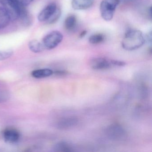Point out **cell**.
Segmentation results:
<instances>
[{
	"label": "cell",
	"instance_id": "d6986e66",
	"mask_svg": "<svg viewBox=\"0 0 152 152\" xmlns=\"http://www.w3.org/2000/svg\"><path fill=\"white\" fill-rule=\"evenodd\" d=\"M14 51L11 49L0 51V61L6 60L12 56Z\"/></svg>",
	"mask_w": 152,
	"mask_h": 152
},
{
	"label": "cell",
	"instance_id": "8992f818",
	"mask_svg": "<svg viewBox=\"0 0 152 152\" xmlns=\"http://www.w3.org/2000/svg\"><path fill=\"white\" fill-rule=\"evenodd\" d=\"M58 8L55 3H51L45 7L38 15V19L40 22H47Z\"/></svg>",
	"mask_w": 152,
	"mask_h": 152
},
{
	"label": "cell",
	"instance_id": "ffe728a7",
	"mask_svg": "<svg viewBox=\"0 0 152 152\" xmlns=\"http://www.w3.org/2000/svg\"><path fill=\"white\" fill-rule=\"evenodd\" d=\"M16 1L20 5L24 7H26L31 4L34 0H16Z\"/></svg>",
	"mask_w": 152,
	"mask_h": 152
},
{
	"label": "cell",
	"instance_id": "8fae6325",
	"mask_svg": "<svg viewBox=\"0 0 152 152\" xmlns=\"http://www.w3.org/2000/svg\"><path fill=\"white\" fill-rule=\"evenodd\" d=\"M11 21L10 16L4 8L0 7V30L6 28Z\"/></svg>",
	"mask_w": 152,
	"mask_h": 152
},
{
	"label": "cell",
	"instance_id": "cb8c5ba5",
	"mask_svg": "<svg viewBox=\"0 0 152 152\" xmlns=\"http://www.w3.org/2000/svg\"><path fill=\"white\" fill-rule=\"evenodd\" d=\"M86 34H87V31H83L80 34V38H83V37L85 36Z\"/></svg>",
	"mask_w": 152,
	"mask_h": 152
},
{
	"label": "cell",
	"instance_id": "3957f363",
	"mask_svg": "<svg viewBox=\"0 0 152 152\" xmlns=\"http://www.w3.org/2000/svg\"><path fill=\"white\" fill-rule=\"evenodd\" d=\"M63 39V35L60 32L52 31L43 38L42 43L45 49L51 50L57 47Z\"/></svg>",
	"mask_w": 152,
	"mask_h": 152
},
{
	"label": "cell",
	"instance_id": "6da1fadb",
	"mask_svg": "<svg viewBox=\"0 0 152 152\" xmlns=\"http://www.w3.org/2000/svg\"><path fill=\"white\" fill-rule=\"evenodd\" d=\"M145 42L142 32L136 29H129L125 33L122 41V47L128 51L136 50L142 47Z\"/></svg>",
	"mask_w": 152,
	"mask_h": 152
},
{
	"label": "cell",
	"instance_id": "e0dca14e",
	"mask_svg": "<svg viewBox=\"0 0 152 152\" xmlns=\"http://www.w3.org/2000/svg\"><path fill=\"white\" fill-rule=\"evenodd\" d=\"M105 36L101 34H96L91 35L89 38V42L92 44H99L104 41Z\"/></svg>",
	"mask_w": 152,
	"mask_h": 152
},
{
	"label": "cell",
	"instance_id": "9c48e42d",
	"mask_svg": "<svg viewBox=\"0 0 152 152\" xmlns=\"http://www.w3.org/2000/svg\"><path fill=\"white\" fill-rule=\"evenodd\" d=\"M94 2V0H72V6L75 10H84L91 7Z\"/></svg>",
	"mask_w": 152,
	"mask_h": 152
},
{
	"label": "cell",
	"instance_id": "5bb4252c",
	"mask_svg": "<svg viewBox=\"0 0 152 152\" xmlns=\"http://www.w3.org/2000/svg\"><path fill=\"white\" fill-rule=\"evenodd\" d=\"M78 120L74 117H69L63 120L59 124V127L63 129H70L75 126Z\"/></svg>",
	"mask_w": 152,
	"mask_h": 152
},
{
	"label": "cell",
	"instance_id": "7402d4cb",
	"mask_svg": "<svg viewBox=\"0 0 152 152\" xmlns=\"http://www.w3.org/2000/svg\"><path fill=\"white\" fill-rule=\"evenodd\" d=\"M146 38L147 40L148 41V42L151 43V42H152V32H150L148 34Z\"/></svg>",
	"mask_w": 152,
	"mask_h": 152
},
{
	"label": "cell",
	"instance_id": "30bf717a",
	"mask_svg": "<svg viewBox=\"0 0 152 152\" xmlns=\"http://www.w3.org/2000/svg\"><path fill=\"white\" fill-rule=\"evenodd\" d=\"M24 6H22L20 10L19 18L21 20L23 24L25 26H29L31 24L32 22V18L28 10L25 8Z\"/></svg>",
	"mask_w": 152,
	"mask_h": 152
},
{
	"label": "cell",
	"instance_id": "9a60e30c",
	"mask_svg": "<svg viewBox=\"0 0 152 152\" xmlns=\"http://www.w3.org/2000/svg\"><path fill=\"white\" fill-rule=\"evenodd\" d=\"M77 18L74 15L69 16L66 18L64 22L65 28L67 31H72L76 27Z\"/></svg>",
	"mask_w": 152,
	"mask_h": 152
},
{
	"label": "cell",
	"instance_id": "7c38bea8",
	"mask_svg": "<svg viewBox=\"0 0 152 152\" xmlns=\"http://www.w3.org/2000/svg\"><path fill=\"white\" fill-rule=\"evenodd\" d=\"M53 74V72L51 69L45 68V69H38L33 71L31 75L36 79H42L49 77Z\"/></svg>",
	"mask_w": 152,
	"mask_h": 152
},
{
	"label": "cell",
	"instance_id": "7a4b0ae2",
	"mask_svg": "<svg viewBox=\"0 0 152 152\" xmlns=\"http://www.w3.org/2000/svg\"><path fill=\"white\" fill-rule=\"evenodd\" d=\"M120 2V0H103L100 5V14L102 18L106 21H111Z\"/></svg>",
	"mask_w": 152,
	"mask_h": 152
},
{
	"label": "cell",
	"instance_id": "52a82bcc",
	"mask_svg": "<svg viewBox=\"0 0 152 152\" xmlns=\"http://www.w3.org/2000/svg\"><path fill=\"white\" fill-rule=\"evenodd\" d=\"M3 137L6 142L9 143H15L19 140L20 133L16 129L9 127L3 131Z\"/></svg>",
	"mask_w": 152,
	"mask_h": 152
},
{
	"label": "cell",
	"instance_id": "603a6c76",
	"mask_svg": "<svg viewBox=\"0 0 152 152\" xmlns=\"http://www.w3.org/2000/svg\"><path fill=\"white\" fill-rule=\"evenodd\" d=\"M56 74L58 75H66L67 74V72L64 71H57Z\"/></svg>",
	"mask_w": 152,
	"mask_h": 152
},
{
	"label": "cell",
	"instance_id": "ac0fdd59",
	"mask_svg": "<svg viewBox=\"0 0 152 152\" xmlns=\"http://www.w3.org/2000/svg\"><path fill=\"white\" fill-rule=\"evenodd\" d=\"M61 15V10H60L59 8H58L57 10L56 13L54 14V15L46 23H48V24H49L55 23H56L58 21Z\"/></svg>",
	"mask_w": 152,
	"mask_h": 152
},
{
	"label": "cell",
	"instance_id": "ba28073f",
	"mask_svg": "<svg viewBox=\"0 0 152 152\" xmlns=\"http://www.w3.org/2000/svg\"><path fill=\"white\" fill-rule=\"evenodd\" d=\"M107 135L113 139H121L124 137L125 131L123 128L118 124H113L107 130Z\"/></svg>",
	"mask_w": 152,
	"mask_h": 152
},
{
	"label": "cell",
	"instance_id": "277c9868",
	"mask_svg": "<svg viewBox=\"0 0 152 152\" xmlns=\"http://www.w3.org/2000/svg\"><path fill=\"white\" fill-rule=\"evenodd\" d=\"M0 4L8 13L11 20L14 21L19 18L22 5L16 0H0Z\"/></svg>",
	"mask_w": 152,
	"mask_h": 152
},
{
	"label": "cell",
	"instance_id": "44dd1931",
	"mask_svg": "<svg viewBox=\"0 0 152 152\" xmlns=\"http://www.w3.org/2000/svg\"><path fill=\"white\" fill-rule=\"evenodd\" d=\"M112 63L113 66H123L126 65V63L123 61L112 59Z\"/></svg>",
	"mask_w": 152,
	"mask_h": 152
},
{
	"label": "cell",
	"instance_id": "5b68a950",
	"mask_svg": "<svg viewBox=\"0 0 152 152\" xmlns=\"http://www.w3.org/2000/svg\"><path fill=\"white\" fill-rule=\"evenodd\" d=\"M91 67L93 70H104L113 66L112 63V59L98 57L92 58L89 63Z\"/></svg>",
	"mask_w": 152,
	"mask_h": 152
},
{
	"label": "cell",
	"instance_id": "2e32d148",
	"mask_svg": "<svg viewBox=\"0 0 152 152\" xmlns=\"http://www.w3.org/2000/svg\"><path fill=\"white\" fill-rule=\"evenodd\" d=\"M55 149L57 152H72L74 151L72 146L65 142H60L57 144L55 147Z\"/></svg>",
	"mask_w": 152,
	"mask_h": 152
},
{
	"label": "cell",
	"instance_id": "4fadbf2b",
	"mask_svg": "<svg viewBox=\"0 0 152 152\" xmlns=\"http://www.w3.org/2000/svg\"><path fill=\"white\" fill-rule=\"evenodd\" d=\"M28 47L30 50L34 53H40L45 49L42 42L36 39L31 40L29 42Z\"/></svg>",
	"mask_w": 152,
	"mask_h": 152
},
{
	"label": "cell",
	"instance_id": "d4e9b609",
	"mask_svg": "<svg viewBox=\"0 0 152 152\" xmlns=\"http://www.w3.org/2000/svg\"><path fill=\"white\" fill-rule=\"evenodd\" d=\"M122 1H133V0H122Z\"/></svg>",
	"mask_w": 152,
	"mask_h": 152
}]
</instances>
